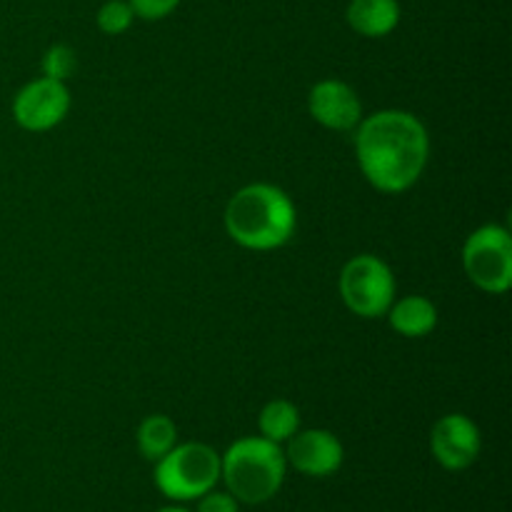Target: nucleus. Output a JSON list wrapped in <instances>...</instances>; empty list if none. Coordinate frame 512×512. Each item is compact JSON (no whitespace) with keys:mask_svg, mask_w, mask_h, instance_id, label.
Instances as JSON below:
<instances>
[{"mask_svg":"<svg viewBox=\"0 0 512 512\" xmlns=\"http://www.w3.org/2000/svg\"><path fill=\"white\" fill-rule=\"evenodd\" d=\"M95 20H98V28L105 35H123L133 25L135 13L128 0H105Z\"/></svg>","mask_w":512,"mask_h":512,"instance_id":"obj_15","label":"nucleus"},{"mask_svg":"<svg viewBox=\"0 0 512 512\" xmlns=\"http://www.w3.org/2000/svg\"><path fill=\"white\" fill-rule=\"evenodd\" d=\"M345 20L363 38H385L398 28L400 3L398 0H350Z\"/></svg>","mask_w":512,"mask_h":512,"instance_id":"obj_11","label":"nucleus"},{"mask_svg":"<svg viewBox=\"0 0 512 512\" xmlns=\"http://www.w3.org/2000/svg\"><path fill=\"white\" fill-rule=\"evenodd\" d=\"M135 440H138L140 455L150 463H158L165 453H170L178 445V428L168 415H148L138 425Z\"/></svg>","mask_w":512,"mask_h":512,"instance_id":"obj_13","label":"nucleus"},{"mask_svg":"<svg viewBox=\"0 0 512 512\" xmlns=\"http://www.w3.org/2000/svg\"><path fill=\"white\" fill-rule=\"evenodd\" d=\"M70 110V90L63 80L38 78L18 90L13 100V120L30 133H45L65 120Z\"/></svg>","mask_w":512,"mask_h":512,"instance_id":"obj_7","label":"nucleus"},{"mask_svg":"<svg viewBox=\"0 0 512 512\" xmlns=\"http://www.w3.org/2000/svg\"><path fill=\"white\" fill-rule=\"evenodd\" d=\"M260 435L265 440H273V443L283 445L293 438L300 430V413L293 403L288 400H270L263 410H260L258 418Z\"/></svg>","mask_w":512,"mask_h":512,"instance_id":"obj_14","label":"nucleus"},{"mask_svg":"<svg viewBox=\"0 0 512 512\" xmlns=\"http://www.w3.org/2000/svg\"><path fill=\"white\" fill-rule=\"evenodd\" d=\"M195 512H240V503L228 493V490H225V493L210 490L203 498H198V508H195Z\"/></svg>","mask_w":512,"mask_h":512,"instance_id":"obj_18","label":"nucleus"},{"mask_svg":"<svg viewBox=\"0 0 512 512\" xmlns=\"http://www.w3.org/2000/svg\"><path fill=\"white\" fill-rule=\"evenodd\" d=\"M153 480L173 503H193L220 483V453L205 443L175 445L155 463Z\"/></svg>","mask_w":512,"mask_h":512,"instance_id":"obj_4","label":"nucleus"},{"mask_svg":"<svg viewBox=\"0 0 512 512\" xmlns=\"http://www.w3.org/2000/svg\"><path fill=\"white\" fill-rule=\"evenodd\" d=\"M463 268L475 288L490 295L508 293L512 285V235L503 225L473 230L463 245Z\"/></svg>","mask_w":512,"mask_h":512,"instance_id":"obj_6","label":"nucleus"},{"mask_svg":"<svg viewBox=\"0 0 512 512\" xmlns=\"http://www.w3.org/2000/svg\"><path fill=\"white\" fill-rule=\"evenodd\" d=\"M340 298L358 318H383L395 300L393 270L378 255H355L340 273Z\"/></svg>","mask_w":512,"mask_h":512,"instance_id":"obj_5","label":"nucleus"},{"mask_svg":"<svg viewBox=\"0 0 512 512\" xmlns=\"http://www.w3.org/2000/svg\"><path fill=\"white\" fill-rule=\"evenodd\" d=\"M135 18L140 20H163L178 8L183 0H128Z\"/></svg>","mask_w":512,"mask_h":512,"instance_id":"obj_17","label":"nucleus"},{"mask_svg":"<svg viewBox=\"0 0 512 512\" xmlns=\"http://www.w3.org/2000/svg\"><path fill=\"white\" fill-rule=\"evenodd\" d=\"M225 230L248 250L283 248L295 233L298 213L285 190L270 183L240 188L225 205Z\"/></svg>","mask_w":512,"mask_h":512,"instance_id":"obj_2","label":"nucleus"},{"mask_svg":"<svg viewBox=\"0 0 512 512\" xmlns=\"http://www.w3.org/2000/svg\"><path fill=\"white\" fill-rule=\"evenodd\" d=\"M308 110L313 120L330 130H353L363 120V103L358 93L343 80H320L310 88Z\"/></svg>","mask_w":512,"mask_h":512,"instance_id":"obj_10","label":"nucleus"},{"mask_svg":"<svg viewBox=\"0 0 512 512\" xmlns=\"http://www.w3.org/2000/svg\"><path fill=\"white\" fill-rule=\"evenodd\" d=\"M390 328L400 333L403 338H425L438 325V308L433 300L423 295H408V298L393 300L388 313Z\"/></svg>","mask_w":512,"mask_h":512,"instance_id":"obj_12","label":"nucleus"},{"mask_svg":"<svg viewBox=\"0 0 512 512\" xmlns=\"http://www.w3.org/2000/svg\"><path fill=\"white\" fill-rule=\"evenodd\" d=\"M355 153L365 180L375 190L405 193L428 165V128L408 110H378L355 128Z\"/></svg>","mask_w":512,"mask_h":512,"instance_id":"obj_1","label":"nucleus"},{"mask_svg":"<svg viewBox=\"0 0 512 512\" xmlns=\"http://www.w3.org/2000/svg\"><path fill=\"white\" fill-rule=\"evenodd\" d=\"M288 473L283 448L273 440L240 438L220 455V480L243 505H263L280 493Z\"/></svg>","mask_w":512,"mask_h":512,"instance_id":"obj_3","label":"nucleus"},{"mask_svg":"<svg viewBox=\"0 0 512 512\" xmlns=\"http://www.w3.org/2000/svg\"><path fill=\"white\" fill-rule=\"evenodd\" d=\"M283 453L288 468L298 470L300 475H308V478H328L343 468L345 460V448L338 435L323 428L298 430L288 440V448Z\"/></svg>","mask_w":512,"mask_h":512,"instance_id":"obj_9","label":"nucleus"},{"mask_svg":"<svg viewBox=\"0 0 512 512\" xmlns=\"http://www.w3.org/2000/svg\"><path fill=\"white\" fill-rule=\"evenodd\" d=\"M43 75L45 78H53V80H68L70 75L75 73V68H78V58H75L73 48H68V45L58 43L53 45V48L45 50L43 55Z\"/></svg>","mask_w":512,"mask_h":512,"instance_id":"obj_16","label":"nucleus"},{"mask_svg":"<svg viewBox=\"0 0 512 512\" xmlns=\"http://www.w3.org/2000/svg\"><path fill=\"white\" fill-rule=\"evenodd\" d=\"M158 512H193V510L183 508V505H168V508H160Z\"/></svg>","mask_w":512,"mask_h":512,"instance_id":"obj_19","label":"nucleus"},{"mask_svg":"<svg viewBox=\"0 0 512 512\" xmlns=\"http://www.w3.org/2000/svg\"><path fill=\"white\" fill-rule=\"evenodd\" d=\"M480 450H483V438L478 425L468 415H443L430 430V453L440 468L450 473L468 470L480 458Z\"/></svg>","mask_w":512,"mask_h":512,"instance_id":"obj_8","label":"nucleus"}]
</instances>
